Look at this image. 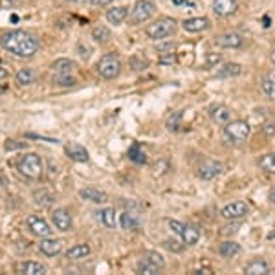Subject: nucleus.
Returning a JSON list of instances; mask_svg holds the SVG:
<instances>
[{
  "instance_id": "nucleus-1",
  "label": "nucleus",
  "mask_w": 275,
  "mask_h": 275,
  "mask_svg": "<svg viewBox=\"0 0 275 275\" xmlns=\"http://www.w3.org/2000/svg\"><path fill=\"white\" fill-rule=\"evenodd\" d=\"M0 44L17 57H33L41 48L39 39L24 30H13L4 33L0 39Z\"/></svg>"
},
{
  "instance_id": "nucleus-2",
  "label": "nucleus",
  "mask_w": 275,
  "mask_h": 275,
  "mask_svg": "<svg viewBox=\"0 0 275 275\" xmlns=\"http://www.w3.org/2000/svg\"><path fill=\"white\" fill-rule=\"evenodd\" d=\"M17 169L22 176L30 178V180H37V178L42 176V171H44V163H42L41 156L35 154V152H26L21 160L17 161Z\"/></svg>"
},
{
  "instance_id": "nucleus-3",
  "label": "nucleus",
  "mask_w": 275,
  "mask_h": 275,
  "mask_svg": "<svg viewBox=\"0 0 275 275\" xmlns=\"http://www.w3.org/2000/svg\"><path fill=\"white\" fill-rule=\"evenodd\" d=\"M174 30H176V21H174V19H169V17H163L160 21L149 24L145 33L151 37L152 41H161V39L172 35Z\"/></svg>"
},
{
  "instance_id": "nucleus-4",
  "label": "nucleus",
  "mask_w": 275,
  "mask_h": 275,
  "mask_svg": "<svg viewBox=\"0 0 275 275\" xmlns=\"http://www.w3.org/2000/svg\"><path fill=\"white\" fill-rule=\"evenodd\" d=\"M249 132H251V127L242 120L226 123V127H224V138L229 143H242V141H246Z\"/></svg>"
},
{
  "instance_id": "nucleus-5",
  "label": "nucleus",
  "mask_w": 275,
  "mask_h": 275,
  "mask_svg": "<svg viewBox=\"0 0 275 275\" xmlns=\"http://www.w3.org/2000/svg\"><path fill=\"white\" fill-rule=\"evenodd\" d=\"M98 72L103 79H116L121 72V61L114 53H107V55L99 59Z\"/></svg>"
},
{
  "instance_id": "nucleus-6",
  "label": "nucleus",
  "mask_w": 275,
  "mask_h": 275,
  "mask_svg": "<svg viewBox=\"0 0 275 275\" xmlns=\"http://www.w3.org/2000/svg\"><path fill=\"white\" fill-rule=\"evenodd\" d=\"M154 4L151 0H138L130 11V22L132 24H141V22L149 21L152 15H154Z\"/></svg>"
},
{
  "instance_id": "nucleus-7",
  "label": "nucleus",
  "mask_w": 275,
  "mask_h": 275,
  "mask_svg": "<svg viewBox=\"0 0 275 275\" xmlns=\"http://www.w3.org/2000/svg\"><path fill=\"white\" fill-rule=\"evenodd\" d=\"M26 226L31 233L37 235V237H50L53 229L50 228V224L44 220V218L37 217V215H30L26 218Z\"/></svg>"
},
{
  "instance_id": "nucleus-8",
  "label": "nucleus",
  "mask_w": 275,
  "mask_h": 275,
  "mask_svg": "<svg viewBox=\"0 0 275 275\" xmlns=\"http://www.w3.org/2000/svg\"><path fill=\"white\" fill-rule=\"evenodd\" d=\"M222 171H224V167L220 161L206 160L202 165L198 167V176L202 178V180H213V178H217Z\"/></svg>"
},
{
  "instance_id": "nucleus-9",
  "label": "nucleus",
  "mask_w": 275,
  "mask_h": 275,
  "mask_svg": "<svg viewBox=\"0 0 275 275\" xmlns=\"http://www.w3.org/2000/svg\"><path fill=\"white\" fill-rule=\"evenodd\" d=\"M248 211L249 208L244 202H231L222 209L220 215H222L224 218H228V220H237V218H244L246 215H248Z\"/></svg>"
},
{
  "instance_id": "nucleus-10",
  "label": "nucleus",
  "mask_w": 275,
  "mask_h": 275,
  "mask_svg": "<svg viewBox=\"0 0 275 275\" xmlns=\"http://www.w3.org/2000/svg\"><path fill=\"white\" fill-rule=\"evenodd\" d=\"M64 151H66V154L70 156V160L79 161V163H86V161L90 160L88 151H86V149H84L83 145L75 143V141H70V143H66Z\"/></svg>"
},
{
  "instance_id": "nucleus-11",
  "label": "nucleus",
  "mask_w": 275,
  "mask_h": 275,
  "mask_svg": "<svg viewBox=\"0 0 275 275\" xmlns=\"http://www.w3.org/2000/svg\"><path fill=\"white\" fill-rule=\"evenodd\" d=\"M53 226L59 229V231H70L72 229V215L68 213L66 209H55L52 213Z\"/></svg>"
},
{
  "instance_id": "nucleus-12",
  "label": "nucleus",
  "mask_w": 275,
  "mask_h": 275,
  "mask_svg": "<svg viewBox=\"0 0 275 275\" xmlns=\"http://www.w3.org/2000/svg\"><path fill=\"white\" fill-rule=\"evenodd\" d=\"M242 42H244V39H242L239 33H233V31L215 37V44L220 48H240Z\"/></svg>"
},
{
  "instance_id": "nucleus-13",
  "label": "nucleus",
  "mask_w": 275,
  "mask_h": 275,
  "mask_svg": "<svg viewBox=\"0 0 275 275\" xmlns=\"http://www.w3.org/2000/svg\"><path fill=\"white\" fill-rule=\"evenodd\" d=\"M15 270H17V273H22V275L46 273V268H44L41 262H33V260H22V262H17Z\"/></svg>"
},
{
  "instance_id": "nucleus-14",
  "label": "nucleus",
  "mask_w": 275,
  "mask_h": 275,
  "mask_svg": "<svg viewBox=\"0 0 275 275\" xmlns=\"http://www.w3.org/2000/svg\"><path fill=\"white\" fill-rule=\"evenodd\" d=\"M39 249H41L42 253L46 255V257H55V255L61 253L62 249V242L57 239H50V237H42L41 244H39Z\"/></svg>"
},
{
  "instance_id": "nucleus-15",
  "label": "nucleus",
  "mask_w": 275,
  "mask_h": 275,
  "mask_svg": "<svg viewBox=\"0 0 275 275\" xmlns=\"http://www.w3.org/2000/svg\"><path fill=\"white\" fill-rule=\"evenodd\" d=\"M79 197L84 198V200H90V202L94 204H105L109 200V195L105 191L96 189V187H84V189H81V191H79Z\"/></svg>"
},
{
  "instance_id": "nucleus-16",
  "label": "nucleus",
  "mask_w": 275,
  "mask_h": 275,
  "mask_svg": "<svg viewBox=\"0 0 275 275\" xmlns=\"http://www.w3.org/2000/svg\"><path fill=\"white\" fill-rule=\"evenodd\" d=\"M182 26L189 33H198V31H204L209 28V19L206 17H195V19H186L182 22Z\"/></svg>"
},
{
  "instance_id": "nucleus-17",
  "label": "nucleus",
  "mask_w": 275,
  "mask_h": 275,
  "mask_svg": "<svg viewBox=\"0 0 275 275\" xmlns=\"http://www.w3.org/2000/svg\"><path fill=\"white\" fill-rule=\"evenodd\" d=\"M213 11H215V15L218 17L233 15L235 11H237V2H235V0H215Z\"/></svg>"
},
{
  "instance_id": "nucleus-18",
  "label": "nucleus",
  "mask_w": 275,
  "mask_h": 275,
  "mask_svg": "<svg viewBox=\"0 0 275 275\" xmlns=\"http://www.w3.org/2000/svg\"><path fill=\"white\" fill-rule=\"evenodd\" d=\"M120 224L121 228L127 229V231H136V229H140L141 226V220H140V215L134 213V211H125L123 215L120 217Z\"/></svg>"
},
{
  "instance_id": "nucleus-19",
  "label": "nucleus",
  "mask_w": 275,
  "mask_h": 275,
  "mask_svg": "<svg viewBox=\"0 0 275 275\" xmlns=\"http://www.w3.org/2000/svg\"><path fill=\"white\" fill-rule=\"evenodd\" d=\"M209 118L215 121V123H228L229 118H231V112L226 105H213L209 109Z\"/></svg>"
},
{
  "instance_id": "nucleus-20",
  "label": "nucleus",
  "mask_w": 275,
  "mask_h": 275,
  "mask_svg": "<svg viewBox=\"0 0 275 275\" xmlns=\"http://www.w3.org/2000/svg\"><path fill=\"white\" fill-rule=\"evenodd\" d=\"M244 273H248V275H268L270 273V266H268L266 260L255 259V260H251L249 264H246Z\"/></svg>"
},
{
  "instance_id": "nucleus-21",
  "label": "nucleus",
  "mask_w": 275,
  "mask_h": 275,
  "mask_svg": "<svg viewBox=\"0 0 275 275\" xmlns=\"http://www.w3.org/2000/svg\"><path fill=\"white\" fill-rule=\"evenodd\" d=\"M136 268H138L140 273H145V275H156L161 270L160 266L156 264V262H152V260L149 259V257H145V255L138 260V266H136Z\"/></svg>"
},
{
  "instance_id": "nucleus-22",
  "label": "nucleus",
  "mask_w": 275,
  "mask_h": 275,
  "mask_svg": "<svg viewBox=\"0 0 275 275\" xmlns=\"http://www.w3.org/2000/svg\"><path fill=\"white\" fill-rule=\"evenodd\" d=\"M182 239L187 246H195L200 240V229L197 226H193V224H187L186 228H184Z\"/></svg>"
},
{
  "instance_id": "nucleus-23",
  "label": "nucleus",
  "mask_w": 275,
  "mask_h": 275,
  "mask_svg": "<svg viewBox=\"0 0 275 275\" xmlns=\"http://www.w3.org/2000/svg\"><path fill=\"white\" fill-rule=\"evenodd\" d=\"M127 8H121V6H118V8H112V10L107 11V21L110 22V24H114V26H118V24H121V22L127 19Z\"/></svg>"
},
{
  "instance_id": "nucleus-24",
  "label": "nucleus",
  "mask_w": 275,
  "mask_h": 275,
  "mask_svg": "<svg viewBox=\"0 0 275 275\" xmlns=\"http://www.w3.org/2000/svg\"><path fill=\"white\" fill-rule=\"evenodd\" d=\"M90 255V246L88 244H75L66 251V257L70 260H79L84 259Z\"/></svg>"
},
{
  "instance_id": "nucleus-25",
  "label": "nucleus",
  "mask_w": 275,
  "mask_h": 275,
  "mask_svg": "<svg viewBox=\"0 0 275 275\" xmlns=\"http://www.w3.org/2000/svg\"><path fill=\"white\" fill-rule=\"evenodd\" d=\"M218 253L222 255L224 259H231L237 253H240V246L237 242H233V240H226V242L218 246Z\"/></svg>"
},
{
  "instance_id": "nucleus-26",
  "label": "nucleus",
  "mask_w": 275,
  "mask_h": 275,
  "mask_svg": "<svg viewBox=\"0 0 275 275\" xmlns=\"http://www.w3.org/2000/svg\"><path fill=\"white\" fill-rule=\"evenodd\" d=\"M37 79V73L33 68H21L19 72H17V83L22 84V86H28V84L35 83Z\"/></svg>"
},
{
  "instance_id": "nucleus-27",
  "label": "nucleus",
  "mask_w": 275,
  "mask_h": 275,
  "mask_svg": "<svg viewBox=\"0 0 275 275\" xmlns=\"http://www.w3.org/2000/svg\"><path fill=\"white\" fill-rule=\"evenodd\" d=\"M96 217H98V220L103 222L105 228H116V213H114V209L112 208L101 209V211L96 213Z\"/></svg>"
},
{
  "instance_id": "nucleus-28",
  "label": "nucleus",
  "mask_w": 275,
  "mask_h": 275,
  "mask_svg": "<svg viewBox=\"0 0 275 275\" xmlns=\"http://www.w3.org/2000/svg\"><path fill=\"white\" fill-rule=\"evenodd\" d=\"M242 73V66L237 62H228L218 70V77H237Z\"/></svg>"
},
{
  "instance_id": "nucleus-29",
  "label": "nucleus",
  "mask_w": 275,
  "mask_h": 275,
  "mask_svg": "<svg viewBox=\"0 0 275 275\" xmlns=\"http://www.w3.org/2000/svg\"><path fill=\"white\" fill-rule=\"evenodd\" d=\"M52 68L55 73H70L75 70V62L70 61V59H57L52 64Z\"/></svg>"
},
{
  "instance_id": "nucleus-30",
  "label": "nucleus",
  "mask_w": 275,
  "mask_h": 275,
  "mask_svg": "<svg viewBox=\"0 0 275 275\" xmlns=\"http://www.w3.org/2000/svg\"><path fill=\"white\" fill-rule=\"evenodd\" d=\"M262 92L268 96L270 99H275V72H270L262 81H260Z\"/></svg>"
},
{
  "instance_id": "nucleus-31",
  "label": "nucleus",
  "mask_w": 275,
  "mask_h": 275,
  "mask_svg": "<svg viewBox=\"0 0 275 275\" xmlns=\"http://www.w3.org/2000/svg\"><path fill=\"white\" fill-rule=\"evenodd\" d=\"M33 198H35L37 206H41V208H50V206L55 202V197L50 195V193H46V191H35Z\"/></svg>"
},
{
  "instance_id": "nucleus-32",
  "label": "nucleus",
  "mask_w": 275,
  "mask_h": 275,
  "mask_svg": "<svg viewBox=\"0 0 275 275\" xmlns=\"http://www.w3.org/2000/svg\"><path fill=\"white\" fill-rule=\"evenodd\" d=\"M129 158L134 163H147V154L143 152V149H141L138 143H134V145L129 149Z\"/></svg>"
},
{
  "instance_id": "nucleus-33",
  "label": "nucleus",
  "mask_w": 275,
  "mask_h": 275,
  "mask_svg": "<svg viewBox=\"0 0 275 275\" xmlns=\"http://www.w3.org/2000/svg\"><path fill=\"white\" fill-rule=\"evenodd\" d=\"M92 37L94 41L99 42V44H103V42H109L110 39V30H107L105 26H98L92 30Z\"/></svg>"
},
{
  "instance_id": "nucleus-34",
  "label": "nucleus",
  "mask_w": 275,
  "mask_h": 275,
  "mask_svg": "<svg viewBox=\"0 0 275 275\" xmlns=\"http://www.w3.org/2000/svg\"><path fill=\"white\" fill-rule=\"evenodd\" d=\"M259 165L262 167L264 171L273 172V174H275V152H271V154L262 156V158H260V161H259Z\"/></svg>"
},
{
  "instance_id": "nucleus-35",
  "label": "nucleus",
  "mask_w": 275,
  "mask_h": 275,
  "mask_svg": "<svg viewBox=\"0 0 275 275\" xmlns=\"http://www.w3.org/2000/svg\"><path fill=\"white\" fill-rule=\"evenodd\" d=\"M53 83L59 84V86H73L77 81L73 77H70V73H57V75L53 77Z\"/></svg>"
},
{
  "instance_id": "nucleus-36",
  "label": "nucleus",
  "mask_w": 275,
  "mask_h": 275,
  "mask_svg": "<svg viewBox=\"0 0 275 275\" xmlns=\"http://www.w3.org/2000/svg\"><path fill=\"white\" fill-rule=\"evenodd\" d=\"M180 120H182V112H172L169 116V120H167V129L171 132H176L180 129Z\"/></svg>"
},
{
  "instance_id": "nucleus-37",
  "label": "nucleus",
  "mask_w": 275,
  "mask_h": 275,
  "mask_svg": "<svg viewBox=\"0 0 275 275\" xmlns=\"http://www.w3.org/2000/svg\"><path fill=\"white\" fill-rule=\"evenodd\" d=\"M158 61H160V64H174V62H176L174 50H171V52H161L160 57H158Z\"/></svg>"
},
{
  "instance_id": "nucleus-38",
  "label": "nucleus",
  "mask_w": 275,
  "mask_h": 275,
  "mask_svg": "<svg viewBox=\"0 0 275 275\" xmlns=\"http://www.w3.org/2000/svg\"><path fill=\"white\" fill-rule=\"evenodd\" d=\"M28 147L26 141H17V140H8L4 143V149L6 151H17V149H24Z\"/></svg>"
},
{
  "instance_id": "nucleus-39",
  "label": "nucleus",
  "mask_w": 275,
  "mask_h": 275,
  "mask_svg": "<svg viewBox=\"0 0 275 275\" xmlns=\"http://www.w3.org/2000/svg\"><path fill=\"white\" fill-rule=\"evenodd\" d=\"M130 62H132V66H134V70H138V72H140V70H145L147 64H149V62H147V59L143 57V55H134Z\"/></svg>"
},
{
  "instance_id": "nucleus-40",
  "label": "nucleus",
  "mask_w": 275,
  "mask_h": 275,
  "mask_svg": "<svg viewBox=\"0 0 275 275\" xmlns=\"http://www.w3.org/2000/svg\"><path fill=\"white\" fill-rule=\"evenodd\" d=\"M145 257H149V259H151L152 262H156V264L160 266L161 270L165 268V259H163V257H161L160 253H156V251H149V253H145Z\"/></svg>"
},
{
  "instance_id": "nucleus-41",
  "label": "nucleus",
  "mask_w": 275,
  "mask_h": 275,
  "mask_svg": "<svg viewBox=\"0 0 275 275\" xmlns=\"http://www.w3.org/2000/svg\"><path fill=\"white\" fill-rule=\"evenodd\" d=\"M169 226H171V229L174 231V233L182 235L184 233V228H186V224H180L176 222V220H169Z\"/></svg>"
},
{
  "instance_id": "nucleus-42",
  "label": "nucleus",
  "mask_w": 275,
  "mask_h": 275,
  "mask_svg": "<svg viewBox=\"0 0 275 275\" xmlns=\"http://www.w3.org/2000/svg\"><path fill=\"white\" fill-rule=\"evenodd\" d=\"M240 228V224H231V226H226V228H222V235H233L237 233Z\"/></svg>"
},
{
  "instance_id": "nucleus-43",
  "label": "nucleus",
  "mask_w": 275,
  "mask_h": 275,
  "mask_svg": "<svg viewBox=\"0 0 275 275\" xmlns=\"http://www.w3.org/2000/svg\"><path fill=\"white\" fill-rule=\"evenodd\" d=\"M176 244H178L176 240H165V242H163V246H165L167 249H171V251H180L182 246H176Z\"/></svg>"
},
{
  "instance_id": "nucleus-44",
  "label": "nucleus",
  "mask_w": 275,
  "mask_h": 275,
  "mask_svg": "<svg viewBox=\"0 0 275 275\" xmlns=\"http://www.w3.org/2000/svg\"><path fill=\"white\" fill-rule=\"evenodd\" d=\"M217 62H220V55H217V53H208V64L209 66H215Z\"/></svg>"
},
{
  "instance_id": "nucleus-45",
  "label": "nucleus",
  "mask_w": 275,
  "mask_h": 275,
  "mask_svg": "<svg viewBox=\"0 0 275 275\" xmlns=\"http://www.w3.org/2000/svg\"><path fill=\"white\" fill-rule=\"evenodd\" d=\"M171 50H174V44L172 42H167V44H160L158 46V52H171Z\"/></svg>"
},
{
  "instance_id": "nucleus-46",
  "label": "nucleus",
  "mask_w": 275,
  "mask_h": 275,
  "mask_svg": "<svg viewBox=\"0 0 275 275\" xmlns=\"http://www.w3.org/2000/svg\"><path fill=\"white\" fill-rule=\"evenodd\" d=\"M88 2H90L92 6H98V8H99V6H107V4H110L112 0H88Z\"/></svg>"
},
{
  "instance_id": "nucleus-47",
  "label": "nucleus",
  "mask_w": 275,
  "mask_h": 275,
  "mask_svg": "<svg viewBox=\"0 0 275 275\" xmlns=\"http://www.w3.org/2000/svg\"><path fill=\"white\" fill-rule=\"evenodd\" d=\"M174 6H191V0H172Z\"/></svg>"
},
{
  "instance_id": "nucleus-48",
  "label": "nucleus",
  "mask_w": 275,
  "mask_h": 275,
  "mask_svg": "<svg viewBox=\"0 0 275 275\" xmlns=\"http://www.w3.org/2000/svg\"><path fill=\"white\" fill-rule=\"evenodd\" d=\"M264 130H266V134H273V132H275V125L273 123H268L264 127Z\"/></svg>"
},
{
  "instance_id": "nucleus-49",
  "label": "nucleus",
  "mask_w": 275,
  "mask_h": 275,
  "mask_svg": "<svg viewBox=\"0 0 275 275\" xmlns=\"http://www.w3.org/2000/svg\"><path fill=\"white\" fill-rule=\"evenodd\" d=\"M6 77H10V72H8L6 68H0V79H6Z\"/></svg>"
},
{
  "instance_id": "nucleus-50",
  "label": "nucleus",
  "mask_w": 275,
  "mask_h": 275,
  "mask_svg": "<svg viewBox=\"0 0 275 275\" xmlns=\"http://www.w3.org/2000/svg\"><path fill=\"white\" fill-rule=\"evenodd\" d=\"M270 202H271V204H275V186L270 189Z\"/></svg>"
},
{
  "instance_id": "nucleus-51",
  "label": "nucleus",
  "mask_w": 275,
  "mask_h": 275,
  "mask_svg": "<svg viewBox=\"0 0 275 275\" xmlns=\"http://www.w3.org/2000/svg\"><path fill=\"white\" fill-rule=\"evenodd\" d=\"M270 59H271V62H273V64H275V48H273V50H271V55H270Z\"/></svg>"
},
{
  "instance_id": "nucleus-52",
  "label": "nucleus",
  "mask_w": 275,
  "mask_h": 275,
  "mask_svg": "<svg viewBox=\"0 0 275 275\" xmlns=\"http://www.w3.org/2000/svg\"><path fill=\"white\" fill-rule=\"evenodd\" d=\"M270 26V19H268V17H264V28H268Z\"/></svg>"
},
{
  "instance_id": "nucleus-53",
  "label": "nucleus",
  "mask_w": 275,
  "mask_h": 275,
  "mask_svg": "<svg viewBox=\"0 0 275 275\" xmlns=\"http://www.w3.org/2000/svg\"><path fill=\"white\" fill-rule=\"evenodd\" d=\"M4 90H6V86H4V84H0V94L4 92Z\"/></svg>"
},
{
  "instance_id": "nucleus-54",
  "label": "nucleus",
  "mask_w": 275,
  "mask_h": 275,
  "mask_svg": "<svg viewBox=\"0 0 275 275\" xmlns=\"http://www.w3.org/2000/svg\"><path fill=\"white\" fill-rule=\"evenodd\" d=\"M273 237H275V231H273V233H270V235H268V239H273Z\"/></svg>"
}]
</instances>
